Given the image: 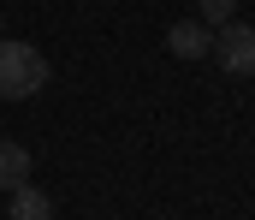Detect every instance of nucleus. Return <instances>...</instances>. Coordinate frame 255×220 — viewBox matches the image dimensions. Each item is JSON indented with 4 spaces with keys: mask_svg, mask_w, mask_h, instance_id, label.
I'll return each instance as SVG.
<instances>
[{
    "mask_svg": "<svg viewBox=\"0 0 255 220\" xmlns=\"http://www.w3.org/2000/svg\"><path fill=\"white\" fill-rule=\"evenodd\" d=\"M208 54H214L232 77H255V30H250V24H238V18L220 24V36H214Z\"/></svg>",
    "mask_w": 255,
    "mask_h": 220,
    "instance_id": "f03ea898",
    "label": "nucleus"
},
{
    "mask_svg": "<svg viewBox=\"0 0 255 220\" xmlns=\"http://www.w3.org/2000/svg\"><path fill=\"white\" fill-rule=\"evenodd\" d=\"M42 83H48L42 48H30V42H0V95H6V101H30V95H42Z\"/></svg>",
    "mask_w": 255,
    "mask_h": 220,
    "instance_id": "f257e3e1",
    "label": "nucleus"
},
{
    "mask_svg": "<svg viewBox=\"0 0 255 220\" xmlns=\"http://www.w3.org/2000/svg\"><path fill=\"white\" fill-rule=\"evenodd\" d=\"M30 185V149L24 143H0V191Z\"/></svg>",
    "mask_w": 255,
    "mask_h": 220,
    "instance_id": "20e7f679",
    "label": "nucleus"
},
{
    "mask_svg": "<svg viewBox=\"0 0 255 220\" xmlns=\"http://www.w3.org/2000/svg\"><path fill=\"white\" fill-rule=\"evenodd\" d=\"M166 48H172L178 60H208V48H214V36H208L202 24H172V30H166Z\"/></svg>",
    "mask_w": 255,
    "mask_h": 220,
    "instance_id": "7ed1b4c3",
    "label": "nucleus"
},
{
    "mask_svg": "<svg viewBox=\"0 0 255 220\" xmlns=\"http://www.w3.org/2000/svg\"><path fill=\"white\" fill-rule=\"evenodd\" d=\"M196 6H202L208 24H232V12H238V0H196Z\"/></svg>",
    "mask_w": 255,
    "mask_h": 220,
    "instance_id": "423d86ee",
    "label": "nucleus"
},
{
    "mask_svg": "<svg viewBox=\"0 0 255 220\" xmlns=\"http://www.w3.org/2000/svg\"><path fill=\"white\" fill-rule=\"evenodd\" d=\"M54 215H60V209H54L48 191H30V185L12 191V220H54Z\"/></svg>",
    "mask_w": 255,
    "mask_h": 220,
    "instance_id": "39448f33",
    "label": "nucleus"
}]
</instances>
